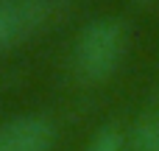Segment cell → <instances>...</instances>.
<instances>
[{
	"instance_id": "obj_1",
	"label": "cell",
	"mask_w": 159,
	"mask_h": 151,
	"mask_svg": "<svg viewBox=\"0 0 159 151\" xmlns=\"http://www.w3.org/2000/svg\"><path fill=\"white\" fill-rule=\"evenodd\" d=\"M123 53H126V28L117 20H95L75 39L73 50L75 73L89 84L106 81L120 67Z\"/></svg>"
},
{
	"instance_id": "obj_2",
	"label": "cell",
	"mask_w": 159,
	"mask_h": 151,
	"mask_svg": "<svg viewBox=\"0 0 159 151\" xmlns=\"http://www.w3.org/2000/svg\"><path fill=\"white\" fill-rule=\"evenodd\" d=\"M48 17L45 0H0V50L28 39Z\"/></svg>"
},
{
	"instance_id": "obj_3",
	"label": "cell",
	"mask_w": 159,
	"mask_h": 151,
	"mask_svg": "<svg viewBox=\"0 0 159 151\" xmlns=\"http://www.w3.org/2000/svg\"><path fill=\"white\" fill-rule=\"evenodd\" d=\"M56 129L42 115H20L0 123V151H50Z\"/></svg>"
},
{
	"instance_id": "obj_4",
	"label": "cell",
	"mask_w": 159,
	"mask_h": 151,
	"mask_svg": "<svg viewBox=\"0 0 159 151\" xmlns=\"http://www.w3.org/2000/svg\"><path fill=\"white\" fill-rule=\"evenodd\" d=\"M129 149L131 151H159V106L148 109L137 126L131 129L129 137Z\"/></svg>"
},
{
	"instance_id": "obj_5",
	"label": "cell",
	"mask_w": 159,
	"mask_h": 151,
	"mask_svg": "<svg viewBox=\"0 0 159 151\" xmlns=\"http://www.w3.org/2000/svg\"><path fill=\"white\" fill-rule=\"evenodd\" d=\"M123 146H126L123 134H120L115 126H103V129L89 140L87 151H123Z\"/></svg>"
}]
</instances>
